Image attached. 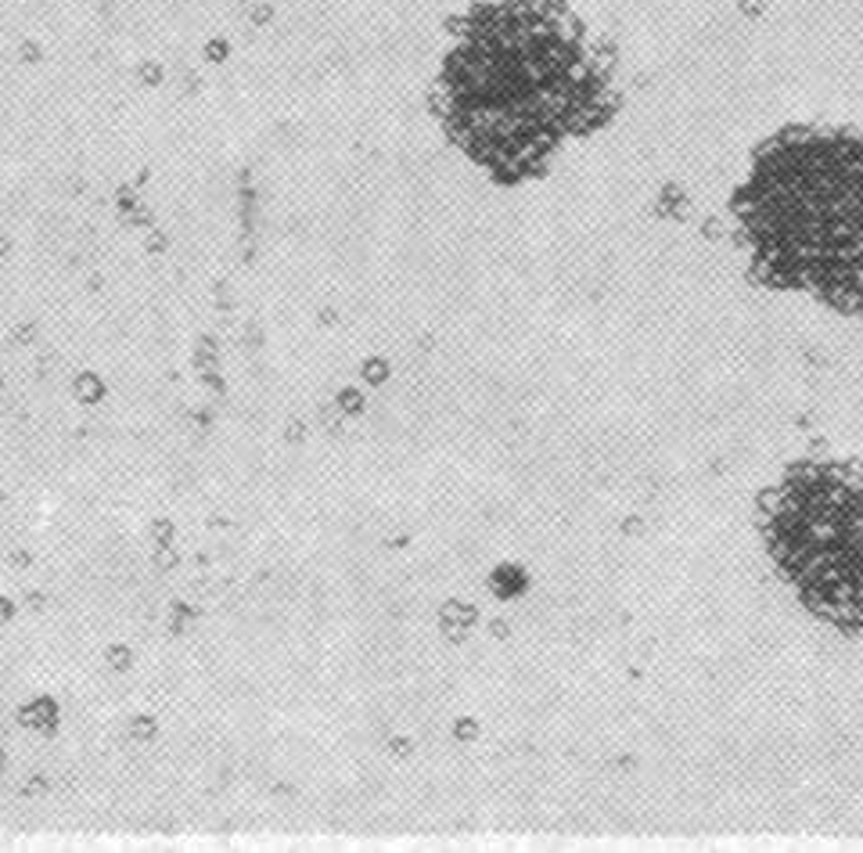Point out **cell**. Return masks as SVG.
Wrapping results in <instances>:
<instances>
[{
	"label": "cell",
	"instance_id": "3",
	"mask_svg": "<svg viewBox=\"0 0 863 853\" xmlns=\"http://www.w3.org/2000/svg\"><path fill=\"white\" fill-rule=\"evenodd\" d=\"M770 555L817 616L863 630V486L835 465L795 468L766 515Z\"/></svg>",
	"mask_w": 863,
	"mask_h": 853
},
{
	"label": "cell",
	"instance_id": "2",
	"mask_svg": "<svg viewBox=\"0 0 863 853\" xmlns=\"http://www.w3.org/2000/svg\"><path fill=\"white\" fill-rule=\"evenodd\" d=\"M734 212L759 281L863 314V137L784 130L755 151Z\"/></svg>",
	"mask_w": 863,
	"mask_h": 853
},
{
	"label": "cell",
	"instance_id": "1",
	"mask_svg": "<svg viewBox=\"0 0 863 853\" xmlns=\"http://www.w3.org/2000/svg\"><path fill=\"white\" fill-rule=\"evenodd\" d=\"M436 105L450 137L514 184L540 173L562 141L604 127L615 90L562 0H489L457 22Z\"/></svg>",
	"mask_w": 863,
	"mask_h": 853
}]
</instances>
